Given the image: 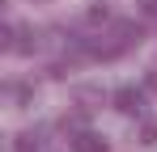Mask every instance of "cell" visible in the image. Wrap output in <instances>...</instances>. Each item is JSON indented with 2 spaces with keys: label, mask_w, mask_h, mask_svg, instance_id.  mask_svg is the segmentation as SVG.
Wrapping results in <instances>:
<instances>
[{
  "label": "cell",
  "mask_w": 157,
  "mask_h": 152,
  "mask_svg": "<svg viewBox=\"0 0 157 152\" xmlns=\"http://www.w3.org/2000/svg\"><path fill=\"white\" fill-rule=\"evenodd\" d=\"M115 110L119 114H128V118H140L144 114V89H136V85H123V89H115Z\"/></svg>",
  "instance_id": "1"
},
{
  "label": "cell",
  "mask_w": 157,
  "mask_h": 152,
  "mask_svg": "<svg viewBox=\"0 0 157 152\" xmlns=\"http://www.w3.org/2000/svg\"><path fill=\"white\" fill-rule=\"evenodd\" d=\"M72 152H106V139L98 131H77L72 135Z\"/></svg>",
  "instance_id": "2"
},
{
  "label": "cell",
  "mask_w": 157,
  "mask_h": 152,
  "mask_svg": "<svg viewBox=\"0 0 157 152\" xmlns=\"http://www.w3.org/2000/svg\"><path fill=\"white\" fill-rule=\"evenodd\" d=\"M13 152H43V144H38V135H17Z\"/></svg>",
  "instance_id": "3"
},
{
  "label": "cell",
  "mask_w": 157,
  "mask_h": 152,
  "mask_svg": "<svg viewBox=\"0 0 157 152\" xmlns=\"http://www.w3.org/2000/svg\"><path fill=\"white\" fill-rule=\"evenodd\" d=\"M34 47H38V34H34V30H21V42H17V51H21V55H30Z\"/></svg>",
  "instance_id": "4"
},
{
  "label": "cell",
  "mask_w": 157,
  "mask_h": 152,
  "mask_svg": "<svg viewBox=\"0 0 157 152\" xmlns=\"http://www.w3.org/2000/svg\"><path fill=\"white\" fill-rule=\"evenodd\" d=\"M13 97L21 101V106H30V97H34V89H30V85H13Z\"/></svg>",
  "instance_id": "5"
},
{
  "label": "cell",
  "mask_w": 157,
  "mask_h": 152,
  "mask_svg": "<svg viewBox=\"0 0 157 152\" xmlns=\"http://www.w3.org/2000/svg\"><path fill=\"white\" fill-rule=\"evenodd\" d=\"M85 21H89V25H98V21H110V13H106V9H89V13H85Z\"/></svg>",
  "instance_id": "6"
},
{
  "label": "cell",
  "mask_w": 157,
  "mask_h": 152,
  "mask_svg": "<svg viewBox=\"0 0 157 152\" xmlns=\"http://www.w3.org/2000/svg\"><path fill=\"white\" fill-rule=\"evenodd\" d=\"M140 144H157V127H153V123L140 127Z\"/></svg>",
  "instance_id": "7"
},
{
  "label": "cell",
  "mask_w": 157,
  "mask_h": 152,
  "mask_svg": "<svg viewBox=\"0 0 157 152\" xmlns=\"http://www.w3.org/2000/svg\"><path fill=\"white\" fill-rule=\"evenodd\" d=\"M140 9H144L149 17H157V0H140Z\"/></svg>",
  "instance_id": "8"
}]
</instances>
